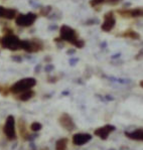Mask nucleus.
<instances>
[{"label": "nucleus", "mask_w": 143, "mask_h": 150, "mask_svg": "<svg viewBox=\"0 0 143 150\" xmlns=\"http://www.w3.org/2000/svg\"><path fill=\"white\" fill-rule=\"evenodd\" d=\"M121 16L124 17H140L143 16V8H134L130 10H118Z\"/></svg>", "instance_id": "nucleus-10"}, {"label": "nucleus", "mask_w": 143, "mask_h": 150, "mask_svg": "<svg viewBox=\"0 0 143 150\" xmlns=\"http://www.w3.org/2000/svg\"><path fill=\"white\" fill-rule=\"evenodd\" d=\"M92 139L91 134L88 133H77L73 136V143L77 146H82V145L88 143Z\"/></svg>", "instance_id": "nucleus-6"}, {"label": "nucleus", "mask_w": 143, "mask_h": 150, "mask_svg": "<svg viewBox=\"0 0 143 150\" xmlns=\"http://www.w3.org/2000/svg\"><path fill=\"white\" fill-rule=\"evenodd\" d=\"M126 136L128 138L133 139V140H141L143 139V130L142 129H137L134 132H125Z\"/></svg>", "instance_id": "nucleus-11"}, {"label": "nucleus", "mask_w": 143, "mask_h": 150, "mask_svg": "<svg viewBox=\"0 0 143 150\" xmlns=\"http://www.w3.org/2000/svg\"><path fill=\"white\" fill-rule=\"evenodd\" d=\"M41 128H42V126H41V124L38 123V122H34V123H32V124H31V126H30V129H31L33 132H37V131H40Z\"/></svg>", "instance_id": "nucleus-15"}, {"label": "nucleus", "mask_w": 143, "mask_h": 150, "mask_svg": "<svg viewBox=\"0 0 143 150\" xmlns=\"http://www.w3.org/2000/svg\"><path fill=\"white\" fill-rule=\"evenodd\" d=\"M35 18H36V15L32 14V13L21 14L17 18V24L18 25H22V26H27V25H30L31 23L34 21Z\"/></svg>", "instance_id": "nucleus-9"}, {"label": "nucleus", "mask_w": 143, "mask_h": 150, "mask_svg": "<svg viewBox=\"0 0 143 150\" xmlns=\"http://www.w3.org/2000/svg\"><path fill=\"white\" fill-rule=\"evenodd\" d=\"M58 121H60V124L62 125V127H63L68 131H73L75 129V127H76L73 119L68 114H63V115L60 117Z\"/></svg>", "instance_id": "nucleus-7"}, {"label": "nucleus", "mask_w": 143, "mask_h": 150, "mask_svg": "<svg viewBox=\"0 0 143 150\" xmlns=\"http://www.w3.org/2000/svg\"><path fill=\"white\" fill-rule=\"evenodd\" d=\"M3 132L5 134V136L9 140H13L16 137V133H15V121H14V117L13 116H8L5 121V125L3 127Z\"/></svg>", "instance_id": "nucleus-2"}, {"label": "nucleus", "mask_w": 143, "mask_h": 150, "mask_svg": "<svg viewBox=\"0 0 143 150\" xmlns=\"http://www.w3.org/2000/svg\"><path fill=\"white\" fill-rule=\"evenodd\" d=\"M61 37L67 41H70L72 43H75L78 39L77 33L73 28H71L67 25H63L61 28Z\"/></svg>", "instance_id": "nucleus-4"}, {"label": "nucleus", "mask_w": 143, "mask_h": 150, "mask_svg": "<svg viewBox=\"0 0 143 150\" xmlns=\"http://www.w3.org/2000/svg\"><path fill=\"white\" fill-rule=\"evenodd\" d=\"M142 141H143V139H142Z\"/></svg>", "instance_id": "nucleus-21"}, {"label": "nucleus", "mask_w": 143, "mask_h": 150, "mask_svg": "<svg viewBox=\"0 0 143 150\" xmlns=\"http://www.w3.org/2000/svg\"><path fill=\"white\" fill-rule=\"evenodd\" d=\"M115 129H116V127H115L114 125L108 124V125H105L103 127L96 129L94 134H95L96 136H98V137H100L102 140H106V139L108 138L109 135L113 132V131H115Z\"/></svg>", "instance_id": "nucleus-5"}, {"label": "nucleus", "mask_w": 143, "mask_h": 150, "mask_svg": "<svg viewBox=\"0 0 143 150\" xmlns=\"http://www.w3.org/2000/svg\"><path fill=\"white\" fill-rule=\"evenodd\" d=\"M115 24H116V20H115L114 14L113 12H109L105 15V19L102 24V29L104 31H110L113 29Z\"/></svg>", "instance_id": "nucleus-8"}, {"label": "nucleus", "mask_w": 143, "mask_h": 150, "mask_svg": "<svg viewBox=\"0 0 143 150\" xmlns=\"http://www.w3.org/2000/svg\"><path fill=\"white\" fill-rule=\"evenodd\" d=\"M36 84V81L32 78H26L20 81L16 82L13 86L10 88V92L13 94H21V93L25 92L30 90L32 87Z\"/></svg>", "instance_id": "nucleus-1"}, {"label": "nucleus", "mask_w": 143, "mask_h": 150, "mask_svg": "<svg viewBox=\"0 0 143 150\" xmlns=\"http://www.w3.org/2000/svg\"><path fill=\"white\" fill-rule=\"evenodd\" d=\"M109 150H115V149H109Z\"/></svg>", "instance_id": "nucleus-20"}, {"label": "nucleus", "mask_w": 143, "mask_h": 150, "mask_svg": "<svg viewBox=\"0 0 143 150\" xmlns=\"http://www.w3.org/2000/svg\"><path fill=\"white\" fill-rule=\"evenodd\" d=\"M68 142L67 138H61L56 143V150H68Z\"/></svg>", "instance_id": "nucleus-12"}, {"label": "nucleus", "mask_w": 143, "mask_h": 150, "mask_svg": "<svg viewBox=\"0 0 143 150\" xmlns=\"http://www.w3.org/2000/svg\"><path fill=\"white\" fill-rule=\"evenodd\" d=\"M143 58V49H141L139 53H138L137 56H136V59H139V58Z\"/></svg>", "instance_id": "nucleus-18"}, {"label": "nucleus", "mask_w": 143, "mask_h": 150, "mask_svg": "<svg viewBox=\"0 0 143 150\" xmlns=\"http://www.w3.org/2000/svg\"><path fill=\"white\" fill-rule=\"evenodd\" d=\"M20 43H21V41H18V38L14 35H6L2 39V46L9 48V49H12V51L21 48Z\"/></svg>", "instance_id": "nucleus-3"}, {"label": "nucleus", "mask_w": 143, "mask_h": 150, "mask_svg": "<svg viewBox=\"0 0 143 150\" xmlns=\"http://www.w3.org/2000/svg\"><path fill=\"white\" fill-rule=\"evenodd\" d=\"M140 86H141V87H142V88H143V81L140 82Z\"/></svg>", "instance_id": "nucleus-19"}, {"label": "nucleus", "mask_w": 143, "mask_h": 150, "mask_svg": "<svg viewBox=\"0 0 143 150\" xmlns=\"http://www.w3.org/2000/svg\"><path fill=\"white\" fill-rule=\"evenodd\" d=\"M123 36H125V37H129V38H132V39H139L140 38V35L139 33H137L136 31H134V30H128V31H126L125 33H123Z\"/></svg>", "instance_id": "nucleus-14"}, {"label": "nucleus", "mask_w": 143, "mask_h": 150, "mask_svg": "<svg viewBox=\"0 0 143 150\" xmlns=\"http://www.w3.org/2000/svg\"><path fill=\"white\" fill-rule=\"evenodd\" d=\"M33 95H34L33 91L28 90V91H25V92L19 94V97H18V99H19V100H21V101H27V100H29V99L32 98V96H33Z\"/></svg>", "instance_id": "nucleus-13"}, {"label": "nucleus", "mask_w": 143, "mask_h": 150, "mask_svg": "<svg viewBox=\"0 0 143 150\" xmlns=\"http://www.w3.org/2000/svg\"><path fill=\"white\" fill-rule=\"evenodd\" d=\"M104 2H105V0H91V1H90V4H91L92 6H97L104 3Z\"/></svg>", "instance_id": "nucleus-16"}, {"label": "nucleus", "mask_w": 143, "mask_h": 150, "mask_svg": "<svg viewBox=\"0 0 143 150\" xmlns=\"http://www.w3.org/2000/svg\"><path fill=\"white\" fill-rule=\"evenodd\" d=\"M107 3L109 4H111V5H116V4H118L119 2H120L121 0H105Z\"/></svg>", "instance_id": "nucleus-17"}]
</instances>
